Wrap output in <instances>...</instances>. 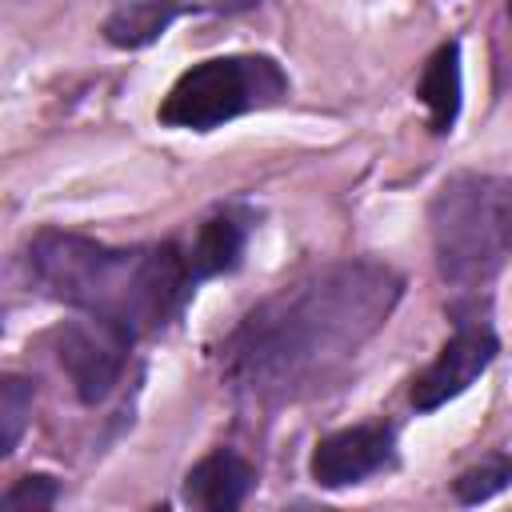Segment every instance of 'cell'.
Masks as SVG:
<instances>
[{"instance_id":"obj_16","label":"cell","mask_w":512,"mask_h":512,"mask_svg":"<svg viewBox=\"0 0 512 512\" xmlns=\"http://www.w3.org/2000/svg\"><path fill=\"white\" fill-rule=\"evenodd\" d=\"M508 16H512V0H508Z\"/></svg>"},{"instance_id":"obj_6","label":"cell","mask_w":512,"mask_h":512,"mask_svg":"<svg viewBox=\"0 0 512 512\" xmlns=\"http://www.w3.org/2000/svg\"><path fill=\"white\" fill-rule=\"evenodd\" d=\"M496 352H500V344H496V332L488 328V320H476V316L456 320L452 340L412 380V408L416 412L444 408L448 400H456L460 392H468L476 384V376L488 372V364L496 360Z\"/></svg>"},{"instance_id":"obj_3","label":"cell","mask_w":512,"mask_h":512,"mask_svg":"<svg viewBox=\"0 0 512 512\" xmlns=\"http://www.w3.org/2000/svg\"><path fill=\"white\" fill-rule=\"evenodd\" d=\"M428 232L448 284H488L512 256V180L488 172L448 176L428 204Z\"/></svg>"},{"instance_id":"obj_4","label":"cell","mask_w":512,"mask_h":512,"mask_svg":"<svg viewBox=\"0 0 512 512\" xmlns=\"http://www.w3.org/2000/svg\"><path fill=\"white\" fill-rule=\"evenodd\" d=\"M288 96V76L272 56L240 52V56H212L180 72V80L160 100V124L212 132L244 112L272 108Z\"/></svg>"},{"instance_id":"obj_2","label":"cell","mask_w":512,"mask_h":512,"mask_svg":"<svg viewBox=\"0 0 512 512\" xmlns=\"http://www.w3.org/2000/svg\"><path fill=\"white\" fill-rule=\"evenodd\" d=\"M28 268L52 300L112 320L132 336L164 328L192 292L188 260L176 244L112 248L44 228L28 244Z\"/></svg>"},{"instance_id":"obj_13","label":"cell","mask_w":512,"mask_h":512,"mask_svg":"<svg viewBox=\"0 0 512 512\" xmlns=\"http://www.w3.org/2000/svg\"><path fill=\"white\" fill-rule=\"evenodd\" d=\"M28 416H32V380L24 376H4L0 380V428H4V440H0V452L12 456L24 428H28Z\"/></svg>"},{"instance_id":"obj_1","label":"cell","mask_w":512,"mask_h":512,"mask_svg":"<svg viewBox=\"0 0 512 512\" xmlns=\"http://www.w3.org/2000/svg\"><path fill=\"white\" fill-rule=\"evenodd\" d=\"M404 296L396 268L336 260L260 300L224 340V380L252 404L276 408L332 384L388 324Z\"/></svg>"},{"instance_id":"obj_15","label":"cell","mask_w":512,"mask_h":512,"mask_svg":"<svg viewBox=\"0 0 512 512\" xmlns=\"http://www.w3.org/2000/svg\"><path fill=\"white\" fill-rule=\"evenodd\" d=\"M220 12H248V8H256L260 0H212Z\"/></svg>"},{"instance_id":"obj_8","label":"cell","mask_w":512,"mask_h":512,"mask_svg":"<svg viewBox=\"0 0 512 512\" xmlns=\"http://www.w3.org/2000/svg\"><path fill=\"white\" fill-rule=\"evenodd\" d=\"M256 488V468L236 448H212L184 476V504L208 512H232Z\"/></svg>"},{"instance_id":"obj_11","label":"cell","mask_w":512,"mask_h":512,"mask_svg":"<svg viewBox=\"0 0 512 512\" xmlns=\"http://www.w3.org/2000/svg\"><path fill=\"white\" fill-rule=\"evenodd\" d=\"M192 4L184 0H128L104 20V40L112 48H148L156 44Z\"/></svg>"},{"instance_id":"obj_9","label":"cell","mask_w":512,"mask_h":512,"mask_svg":"<svg viewBox=\"0 0 512 512\" xmlns=\"http://www.w3.org/2000/svg\"><path fill=\"white\" fill-rule=\"evenodd\" d=\"M244 244H248V228L244 220H236L232 212H220V216H208L196 236H192V248L184 252L188 260V276L192 284L208 280V276H224L240 264L244 256Z\"/></svg>"},{"instance_id":"obj_5","label":"cell","mask_w":512,"mask_h":512,"mask_svg":"<svg viewBox=\"0 0 512 512\" xmlns=\"http://www.w3.org/2000/svg\"><path fill=\"white\" fill-rule=\"evenodd\" d=\"M132 340L136 336L124 332L120 324L88 316V312L80 320L60 324L56 336H52L56 360L68 372V380H72V388H76V396L84 404H100V400L112 396V388L120 384V372H124Z\"/></svg>"},{"instance_id":"obj_12","label":"cell","mask_w":512,"mask_h":512,"mask_svg":"<svg viewBox=\"0 0 512 512\" xmlns=\"http://www.w3.org/2000/svg\"><path fill=\"white\" fill-rule=\"evenodd\" d=\"M508 484H512V456L496 452V456L472 464L468 472H460V476L452 480V496H456L460 504H484V500L500 496Z\"/></svg>"},{"instance_id":"obj_14","label":"cell","mask_w":512,"mask_h":512,"mask_svg":"<svg viewBox=\"0 0 512 512\" xmlns=\"http://www.w3.org/2000/svg\"><path fill=\"white\" fill-rule=\"evenodd\" d=\"M56 500H60V484L48 472H32V476H20L0 496V508L4 512H32V508H52Z\"/></svg>"},{"instance_id":"obj_10","label":"cell","mask_w":512,"mask_h":512,"mask_svg":"<svg viewBox=\"0 0 512 512\" xmlns=\"http://www.w3.org/2000/svg\"><path fill=\"white\" fill-rule=\"evenodd\" d=\"M416 96L428 108L432 132L448 136L456 128V116H460V44L456 40L440 44L428 56V64H424V72L416 80Z\"/></svg>"},{"instance_id":"obj_7","label":"cell","mask_w":512,"mask_h":512,"mask_svg":"<svg viewBox=\"0 0 512 512\" xmlns=\"http://www.w3.org/2000/svg\"><path fill=\"white\" fill-rule=\"evenodd\" d=\"M396 464V428L392 424H352L316 440L308 472L320 488H352L368 476H380Z\"/></svg>"}]
</instances>
